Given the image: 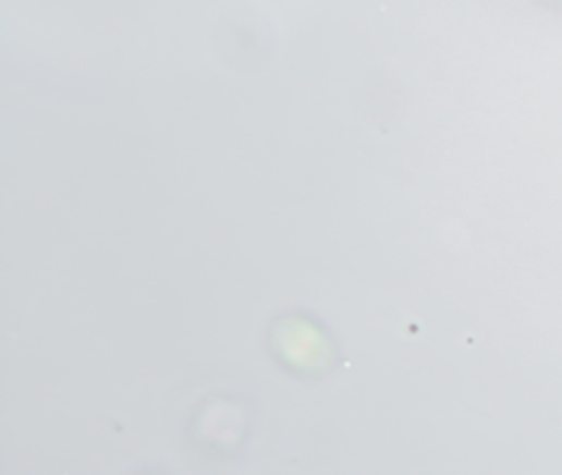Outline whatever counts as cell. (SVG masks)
Masks as SVG:
<instances>
[{
	"label": "cell",
	"mask_w": 562,
	"mask_h": 475,
	"mask_svg": "<svg viewBox=\"0 0 562 475\" xmlns=\"http://www.w3.org/2000/svg\"><path fill=\"white\" fill-rule=\"evenodd\" d=\"M276 349L282 361L297 372H314L323 362V345L319 332L302 320H291L276 332Z\"/></svg>",
	"instance_id": "obj_1"
}]
</instances>
